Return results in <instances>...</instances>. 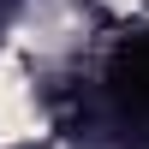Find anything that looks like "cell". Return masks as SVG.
<instances>
[{
	"label": "cell",
	"mask_w": 149,
	"mask_h": 149,
	"mask_svg": "<svg viewBox=\"0 0 149 149\" xmlns=\"http://www.w3.org/2000/svg\"><path fill=\"white\" fill-rule=\"evenodd\" d=\"M30 125V107H24V78L6 54H0V137H24Z\"/></svg>",
	"instance_id": "obj_1"
}]
</instances>
